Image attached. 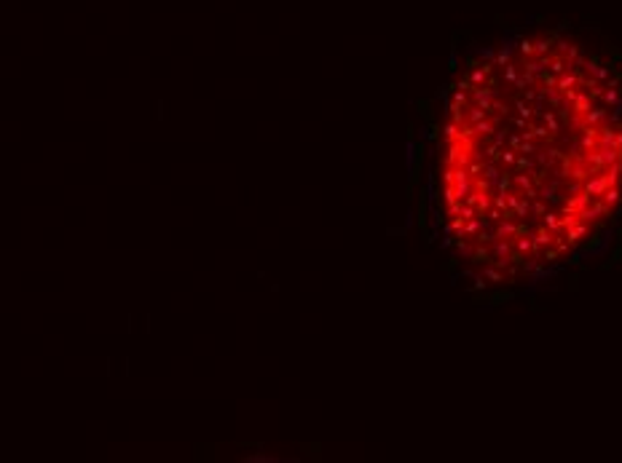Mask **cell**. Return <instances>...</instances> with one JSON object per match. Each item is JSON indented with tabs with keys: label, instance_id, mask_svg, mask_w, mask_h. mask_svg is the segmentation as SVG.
I'll list each match as a JSON object with an SVG mask.
<instances>
[{
	"label": "cell",
	"instance_id": "obj_25",
	"mask_svg": "<svg viewBox=\"0 0 622 463\" xmlns=\"http://www.w3.org/2000/svg\"><path fill=\"white\" fill-rule=\"evenodd\" d=\"M536 166V158L534 156H517L515 158V169L517 172H531V169Z\"/></svg>",
	"mask_w": 622,
	"mask_h": 463
},
{
	"label": "cell",
	"instance_id": "obj_46",
	"mask_svg": "<svg viewBox=\"0 0 622 463\" xmlns=\"http://www.w3.org/2000/svg\"><path fill=\"white\" fill-rule=\"evenodd\" d=\"M507 142H510V150H517V145L523 142L521 134H507Z\"/></svg>",
	"mask_w": 622,
	"mask_h": 463
},
{
	"label": "cell",
	"instance_id": "obj_52",
	"mask_svg": "<svg viewBox=\"0 0 622 463\" xmlns=\"http://www.w3.org/2000/svg\"><path fill=\"white\" fill-rule=\"evenodd\" d=\"M614 169H617V172H619V177H622V158L617 161V164H614Z\"/></svg>",
	"mask_w": 622,
	"mask_h": 463
},
{
	"label": "cell",
	"instance_id": "obj_19",
	"mask_svg": "<svg viewBox=\"0 0 622 463\" xmlns=\"http://www.w3.org/2000/svg\"><path fill=\"white\" fill-rule=\"evenodd\" d=\"M515 110H517V115L521 118H529V121H534L536 118V112H534V107L526 102L523 97H515Z\"/></svg>",
	"mask_w": 622,
	"mask_h": 463
},
{
	"label": "cell",
	"instance_id": "obj_26",
	"mask_svg": "<svg viewBox=\"0 0 622 463\" xmlns=\"http://www.w3.org/2000/svg\"><path fill=\"white\" fill-rule=\"evenodd\" d=\"M494 187H496V193H510V187H512V174L510 172H502V177L494 182Z\"/></svg>",
	"mask_w": 622,
	"mask_h": 463
},
{
	"label": "cell",
	"instance_id": "obj_1",
	"mask_svg": "<svg viewBox=\"0 0 622 463\" xmlns=\"http://www.w3.org/2000/svg\"><path fill=\"white\" fill-rule=\"evenodd\" d=\"M469 153H472V142H469V139H456V142H451V147H448L445 164L448 166H467Z\"/></svg>",
	"mask_w": 622,
	"mask_h": 463
},
{
	"label": "cell",
	"instance_id": "obj_5",
	"mask_svg": "<svg viewBox=\"0 0 622 463\" xmlns=\"http://www.w3.org/2000/svg\"><path fill=\"white\" fill-rule=\"evenodd\" d=\"M606 214H609V206L601 201V198H593V204L588 206V209L579 212V220L582 222H598L601 217H606Z\"/></svg>",
	"mask_w": 622,
	"mask_h": 463
},
{
	"label": "cell",
	"instance_id": "obj_38",
	"mask_svg": "<svg viewBox=\"0 0 622 463\" xmlns=\"http://www.w3.org/2000/svg\"><path fill=\"white\" fill-rule=\"evenodd\" d=\"M544 212H547L544 201H542V198H539V201L534 198V201H531V214H534V217H544Z\"/></svg>",
	"mask_w": 622,
	"mask_h": 463
},
{
	"label": "cell",
	"instance_id": "obj_13",
	"mask_svg": "<svg viewBox=\"0 0 622 463\" xmlns=\"http://www.w3.org/2000/svg\"><path fill=\"white\" fill-rule=\"evenodd\" d=\"M593 107V97L588 91H579L577 97H574V102H571V110H574V115H585V112Z\"/></svg>",
	"mask_w": 622,
	"mask_h": 463
},
{
	"label": "cell",
	"instance_id": "obj_45",
	"mask_svg": "<svg viewBox=\"0 0 622 463\" xmlns=\"http://www.w3.org/2000/svg\"><path fill=\"white\" fill-rule=\"evenodd\" d=\"M504 300H512V292H496V295L491 297V303H504Z\"/></svg>",
	"mask_w": 622,
	"mask_h": 463
},
{
	"label": "cell",
	"instance_id": "obj_9",
	"mask_svg": "<svg viewBox=\"0 0 622 463\" xmlns=\"http://www.w3.org/2000/svg\"><path fill=\"white\" fill-rule=\"evenodd\" d=\"M499 121H502V118H491V115H488V118H483V121H477V124H472V129H475V137H488V134H496V124H499Z\"/></svg>",
	"mask_w": 622,
	"mask_h": 463
},
{
	"label": "cell",
	"instance_id": "obj_43",
	"mask_svg": "<svg viewBox=\"0 0 622 463\" xmlns=\"http://www.w3.org/2000/svg\"><path fill=\"white\" fill-rule=\"evenodd\" d=\"M483 166H486L483 161H469V164H467L469 174H475V177H477V174H483Z\"/></svg>",
	"mask_w": 622,
	"mask_h": 463
},
{
	"label": "cell",
	"instance_id": "obj_51",
	"mask_svg": "<svg viewBox=\"0 0 622 463\" xmlns=\"http://www.w3.org/2000/svg\"><path fill=\"white\" fill-rule=\"evenodd\" d=\"M614 147L622 153V131H617V139H614Z\"/></svg>",
	"mask_w": 622,
	"mask_h": 463
},
{
	"label": "cell",
	"instance_id": "obj_50",
	"mask_svg": "<svg viewBox=\"0 0 622 463\" xmlns=\"http://www.w3.org/2000/svg\"><path fill=\"white\" fill-rule=\"evenodd\" d=\"M440 131H442V129H437L435 124H432V129H429V139H437V137H440Z\"/></svg>",
	"mask_w": 622,
	"mask_h": 463
},
{
	"label": "cell",
	"instance_id": "obj_39",
	"mask_svg": "<svg viewBox=\"0 0 622 463\" xmlns=\"http://www.w3.org/2000/svg\"><path fill=\"white\" fill-rule=\"evenodd\" d=\"M604 241H606V236H593V239L585 244V252H596V249H598Z\"/></svg>",
	"mask_w": 622,
	"mask_h": 463
},
{
	"label": "cell",
	"instance_id": "obj_40",
	"mask_svg": "<svg viewBox=\"0 0 622 463\" xmlns=\"http://www.w3.org/2000/svg\"><path fill=\"white\" fill-rule=\"evenodd\" d=\"M442 198H445V204L459 201V198H456V187L454 185H445V187H442Z\"/></svg>",
	"mask_w": 622,
	"mask_h": 463
},
{
	"label": "cell",
	"instance_id": "obj_20",
	"mask_svg": "<svg viewBox=\"0 0 622 463\" xmlns=\"http://www.w3.org/2000/svg\"><path fill=\"white\" fill-rule=\"evenodd\" d=\"M445 110H448V115H451L454 124H464V105H459V102L451 99L448 105H445Z\"/></svg>",
	"mask_w": 622,
	"mask_h": 463
},
{
	"label": "cell",
	"instance_id": "obj_31",
	"mask_svg": "<svg viewBox=\"0 0 622 463\" xmlns=\"http://www.w3.org/2000/svg\"><path fill=\"white\" fill-rule=\"evenodd\" d=\"M536 150H539V147L534 145V139H523V142L517 145L515 153H521V156H536Z\"/></svg>",
	"mask_w": 622,
	"mask_h": 463
},
{
	"label": "cell",
	"instance_id": "obj_47",
	"mask_svg": "<svg viewBox=\"0 0 622 463\" xmlns=\"http://www.w3.org/2000/svg\"><path fill=\"white\" fill-rule=\"evenodd\" d=\"M542 252H544V260H558V254H561L555 247H544Z\"/></svg>",
	"mask_w": 622,
	"mask_h": 463
},
{
	"label": "cell",
	"instance_id": "obj_34",
	"mask_svg": "<svg viewBox=\"0 0 622 463\" xmlns=\"http://www.w3.org/2000/svg\"><path fill=\"white\" fill-rule=\"evenodd\" d=\"M448 89L454 91V102H459V105L469 107V91H461V89H454V86H448Z\"/></svg>",
	"mask_w": 622,
	"mask_h": 463
},
{
	"label": "cell",
	"instance_id": "obj_12",
	"mask_svg": "<svg viewBox=\"0 0 622 463\" xmlns=\"http://www.w3.org/2000/svg\"><path fill=\"white\" fill-rule=\"evenodd\" d=\"M512 239H494L491 241V254H494V260H499V257H510V252H512Z\"/></svg>",
	"mask_w": 622,
	"mask_h": 463
},
{
	"label": "cell",
	"instance_id": "obj_22",
	"mask_svg": "<svg viewBox=\"0 0 622 463\" xmlns=\"http://www.w3.org/2000/svg\"><path fill=\"white\" fill-rule=\"evenodd\" d=\"M619 198H622V190H619L617 185H611V187H606V193L601 196V201H604V204L609 206V209H611V206H614V204L619 201Z\"/></svg>",
	"mask_w": 622,
	"mask_h": 463
},
{
	"label": "cell",
	"instance_id": "obj_8",
	"mask_svg": "<svg viewBox=\"0 0 622 463\" xmlns=\"http://www.w3.org/2000/svg\"><path fill=\"white\" fill-rule=\"evenodd\" d=\"M566 233V241L569 244H577V241H582V239H588V233H590V222H577V225H571V228H566L563 230Z\"/></svg>",
	"mask_w": 622,
	"mask_h": 463
},
{
	"label": "cell",
	"instance_id": "obj_16",
	"mask_svg": "<svg viewBox=\"0 0 622 463\" xmlns=\"http://www.w3.org/2000/svg\"><path fill=\"white\" fill-rule=\"evenodd\" d=\"M529 177H531L534 187H542V185L550 179V169H547V166H534L531 172H529Z\"/></svg>",
	"mask_w": 622,
	"mask_h": 463
},
{
	"label": "cell",
	"instance_id": "obj_3",
	"mask_svg": "<svg viewBox=\"0 0 622 463\" xmlns=\"http://www.w3.org/2000/svg\"><path fill=\"white\" fill-rule=\"evenodd\" d=\"M529 236H531V252L534 254H539L544 247H552V241H555V233H550L544 225H539V228L531 230Z\"/></svg>",
	"mask_w": 622,
	"mask_h": 463
},
{
	"label": "cell",
	"instance_id": "obj_10",
	"mask_svg": "<svg viewBox=\"0 0 622 463\" xmlns=\"http://www.w3.org/2000/svg\"><path fill=\"white\" fill-rule=\"evenodd\" d=\"M517 236V222L515 220H499L494 228V239H515Z\"/></svg>",
	"mask_w": 622,
	"mask_h": 463
},
{
	"label": "cell",
	"instance_id": "obj_6",
	"mask_svg": "<svg viewBox=\"0 0 622 463\" xmlns=\"http://www.w3.org/2000/svg\"><path fill=\"white\" fill-rule=\"evenodd\" d=\"M606 115H609L606 107H590L585 115H577L574 124H577V126H601L606 121Z\"/></svg>",
	"mask_w": 622,
	"mask_h": 463
},
{
	"label": "cell",
	"instance_id": "obj_44",
	"mask_svg": "<svg viewBox=\"0 0 622 463\" xmlns=\"http://www.w3.org/2000/svg\"><path fill=\"white\" fill-rule=\"evenodd\" d=\"M445 214H448V217H456V214H461V201L445 204Z\"/></svg>",
	"mask_w": 622,
	"mask_h": 463
},
{
	"label": "cell",
	"instance_id": "obj_15",
	"mask_svg": "<svg viewBox=\"0 0 622 463\" xmlns=\"http://www.w3.org/2000/svg\"><path fill=\"white\" fill-rule=\"evenodd\" d=\"M542 121H544V126L550 129V134L555 137V134H561V121L555 118V112H552V107L550 110H542V115H539Z\"/></svg>",
	"mask_w": 622,
	"mask_h": 463
},
{
	"label": "cell",
	"instance_id": "obj_36",
	"mask_svg": "<svg viewBox=\"0 0 622 463\" xmlns=\"http://www.w3.org/2000/svg\"><path fill=\"white\" fill-rule=\"evenodd\" d=\"M558 158H561V150H558V147H550V150H544V166H547V169H550V166H552V164H555V161H558Z\"/></svg>",
	"mask_w": 622,
	"mask_h": 463
},
{
	"label": "cell",
	"instance_id": "obj_32",
	"mask_svg": "<svg viewBox=\"0 0 622 463\" xmlns=\"http://www.w3.org/2000/svg\"><path fill=\"white\" fill-rule=\"evenodd\" d=\"M617 102H619L617 89H609V86H606V91H604V105H606V107H617Z\"/></svg>",
	"mask_w": 622,
	"mask_h": 463
},
{
	"label": "cell",
	"instance_id": "obj_48",
	"mask_svg": "<svg viewBox=\"0 0 622 463\" xmlns=\"http://www.w3.org/2000/svg\"><path fill=\"white\" fill-rule=\"evenodd\" d=\"M512 126H517V129H529V118H521V115H512Z\"/></svg>",
	"mask_w": 622,
	"mask_h": 463
},
{
	"label": "cell",
	"instance_id": "obj_21",
	"mask_svg": "<svg viewBox=\"0 0 622 463\" xmlns=\"http://www.w3.org/2000/svg\"><path fill=\"white\" fill-rule=\"evenodd\" d=\"M442 137H445L448 142H456V139H461V124H454V121H448V124L442 126Z\"/></svg>",
	"mask_w": 622,
	"mask_h": 463
},
{
	"label": "cell",
	"instance_id": "obj_24",
	"mask_svg": "<svg viewBox=\"0 0 622 463\" xmlns=\"http://www.w3.org/2000/svg\"><path fill=\"white\" fill-rule=\"evenodd\" d=\"M598 150H601V156H604V164H606V169H609V166H614L617 161L622 158V153H619L617 147H598Z\"/></svg>",
	"mask_w": 622,
	"mask_h": 463
},
{
	"label": "cell",
	"instance_id": "obj_4",
	"mask_svg": "<svg viewBox=\"0 0 622 463\" xmlns=\"http://www.w3.org/2000/svg\"><path fill=\"white\" fill-rule=\"evenodd\" d=\"M606 187H611V185H609L606 174L601 172V174H593L590 179H585V185H582V190H585L588 196H593V198H601V196L606 193Z\"/></svg>",
	"mask_w": 622,
	"mask_h": 463
},
{
	"label": "cell",
	"instance_id": "obj_42",
	"mask_svg": "<svg viewBox=\"0 0 622 463\" xmlns=\"http://www.w3.org/2000/svg\"><path fill=\"white\" fill-rule=\"evenodd\" d=\"M461 217H464V220H472V217H480V214L472 204H461Z\"/></svg>",
	"mask_w": 622,
	"mask_h": 463
},
{
	"label": "cell",
	"instance_id": "obj_18",
	"mask_svg": "<svg viewBox=\"0 0 622 463\" xmlns=\"http://www.w3.org/2000/svg\"><path fill=\"white\" fill-rule=\"evenodd\" d=\"M469 260L472 262H488V260H494V254H491V249H488V244H475L472 257Z\"/></svg>",
	"mask_w": 622,
	"mask_h": 463
},
{
	"label": "cell",
	"instance_id": "obj_41",
	"mask_svg": "<svg viewBox=\"0 0 622 463\" xmlns=\"http://www.w3.org/2000/svg\"><path fill=\"white\" fill-rule=\"evenodd\" d=\"M486 156L491 158V161H499V156H502V145H499V142L488 145V147H486Z\"/></svg>",
	"mask_w": 622,
	"mask_h": 463
},
{
	"label": "cell",
	"instance_id": "obj_27",
	"mask_svg": "<svg viewBox=\"0 0 622 463\" xmlns=\"http://www.w3.org/2000/svg\"><path fill=\"white\" fill-rule=\"evenodd\" d=\"M467 110H469V112H467V124H477V121H483V118H488V110H483V107H477V105H469Z\"/></svg>",
	"mask_w": 622,
	"mask_h": 463
},
{
	"label": "cell",
	"instance_id": "obj_2",
	"mask_svg": "<svg viewBox=\"0 0 622 463\" xmlns=\"http://www.w3.org/2000/svg\"><path fill=\"white\" fill-rule=\"evenodd\" d=\"M494 97H499V89H488V86H472L469 89V105H477L483 110H491ZM491 115V112H488Z\"/></svg>",
	"mask_w": 622,
	"mask_h": 463
},
{
	"label": "cell",
	"instance_id": "obj_37",
	"mask_svg": "<svg viewBox=\"0 0 622 463\" xmlns=\"http://www.w3.org/2000/svg\"><path fill=\"white\" fill-rule=\"evenodd\" d=\"M515 158H517V156H515V150H510V147L504 150V147H502V156H499V161H502L504 166H515Z\"/></svg>",
	"mask_w": 622,
	"mask_h": 463
},
{
	"label": "cell",
	"instance_id": "obj_23",
	"mask_svg": "<svg viewBox=\"0 0 622 463\" xmlns=\"http://www.w3.org/2000/svg\"><path fill=\"white\" fill-rule=\"evenodd\" d=\"M483 279H486V281H494V284H502V281H507L504 273H502V268H496V265L483 268Z\"/></svg>",
	"mask_w": 622,
	"mask_h": 463
},
{
	"label": "cell",
	"instance_id": "obj_30",
	"mask_svg": "<svg viewBox=\"0 0 622 463\" xmlns=\"http://www.w3.org/2000/svg\"><path fill=\"white\" fill-rule=\"evenodd\" d=\"M488 112H491V115H499V118H507V115H510V107H507L502 99H496V97H494V102H491V110H488Z\"/></svg>",
	"mask_w": 622,
	"mask_h": 463
},
{
	"label": "cell",
	"instance_id": "obj_7",
	"mask_svg": "<svg viewBox=\"0 0 622 463\" xmlns=\"http://www.w3.org/2000/svg\"><path fill=\"white\" fill-rule=\"evenodd\" d=\"M539 196L544 198V201H550V204H558L561 201V182L558 179H547V182L539 187Z\"/></svg>",
	"mask_w": 622,
	"mask_h": 463
},
{
	"label": "cell",
	"instance_id": "obj_11",
	"mask_svg": "<svg viewBox=\"0 0 622 463\" xmlns=\"http://www.w3.org/2000/svg\"><path fill=\"white\" fill-rule=\"evenodd\" d=\"M617 131H619V129L609 126V124H601V129H598V147H614Z\"/></svg>",
	"mask_w": 622,
	"mask_h": 463
},
{
	"label": "cell",
	"instance_id": "obj_28",
	"mask_svg": "<svg viewBox=\"0 0 622 463\" xmlns=\"http://www.w3.org/2000/svg\"><path fill=\"white\" fill-rule=\"evenodd\" d=\"M483 174H486V179H488V182H496V179L502 177V169L496 166V161H488V164L483 166Z\"/></svg>",
	"mask_w": 622,
	"mask_h": 463
},
{
	"label": "cell",
	"instance_id": "obj_33",
	"mask_svg": "<svg viewBox=\"0 0 622 463\" xmlns=\"http://www.w3.org/2000/svg\"><path fill=\"white\" fill-rule=\"evenodd\" d=\"M515 249L529 254L531 252V236H515Z\"/></svg>",
	"mask_w": 622,
	"mask_h": 463
},
{
	"label": "cell",
	"instance_id": "obj_35",
	"mask_svg": "<svg viewBox=\"0 0 622 463\" xmlns=\"http://www.w3.org/2000/svg\"><path fill=\"white\" fill-rule=\"evenodd\" d=\"M419 228L427 230V198H421V201H419Z\"/></svg>",
	"mask_w": 622,
	"mask_h": 463
},
{
	"label": "cell",
	"instance_id": "obj_17",
	"mask_svg": "<svg viewBox=\"0 0 622 463\" xmlns=\"http://www.w3.org/2000/svg\"><path fill=\"white\" fill-rule=\"evenodd\" d=\"M454 187H456V198H459V201H464V198H467L469 193L475 190V179H472V177H467V179H459V182H456Z\"/></svg>",
	"mask_w": 622,
	"mask_h": 463
},
{
	"label": "cell",
	"instance_id": "obj_14",
	"mask_svg": "<svg viewBox=\"0 0 622 463\" xmlns=\"http://www.w3.org/2000/svg\"><path fill=\"white\" fill-rule=\"evenodd\" d=\"M542 225L547 228L550 233H555V236H561L563 233V220H561V214H555V212H544V217H542Z\"/></svg>",
	"mask_w": 622,
	"mask_h": 463
},
{
	"label": "cell",
	"instance_id": "obj_49",
	"mask_svg": "<svg viewBox=\"0 0 622 463\" xmlns=\"http://www.w3.org/2000/svg\"><path fill=\"white\" fill-rule=\"evenodd\" d=\"M475 289H477V292L486 289V279H483V276H475Z\"/></svg>",
	"mask_w": 622,
	"mask_h": 463
},
{
	"label": "cell",
	"instance_id": "obj_29",
	"mask_svg": "<svg viewBox=\"0 0 622 463\" xmlns=\"http://www.w3.org/2000/svg\"><path fill=\"white\" fill-rule=\"evenodd\" d=\"M472 249H475V244H469L467 239H459L456 241V254H459V257L469 260V257H472Z\"/></svg>",
	"mask_w": 622,
	"mask_h": 463
}]
</instances>
